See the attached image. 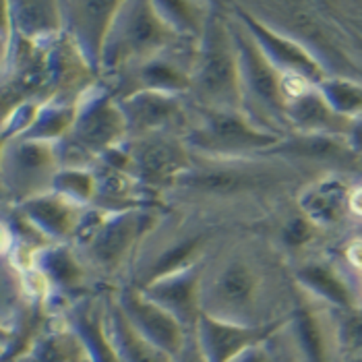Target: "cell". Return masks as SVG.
Here are the masks:
<instances>
[{
    "label": "cell",
    "instance_id": "41",
    "mask_svg": "<svg viewBox=\"0 0 362 362\" xmlns=\"http://www.w3.org/2000/svg\"><path fill=\"white\" fill-rule=\"evenodd\" d=\"M350 234H358V236H362V223H361V226H356V228H354V230H352Z\"/></svg>",
    "mask_w": 362,
    "mask_h": 362
},
{
    "label": "cell",
    "instance_id": "36",
    "mask_svg": "<svg viewBox=\"0 0 362 362\" xmlns=\"http://www.w3.org/2000/svg\"><path fill=\"white\" fill-rule=\"evenodd\" d=\"M281 325H284V323H281ZM281 325H279V327H281ZM279 327L274 332V334L269 335L267 339H265V344H267V348H269L272 358H274V362H298L296 361V356L292 354V350H290V346H288L286 337H284L281 332H279Z\"/></svg>",
    "mask_w": 362,
    "mask_h": 362
},
{
    "label": "cell",
    "instance_id": "38",
    "mask_svg": "<svg viewBox=\"0 0 362 362\" xmlns=\"http://www.w3.org/2000/svg\"><path fill=\"white\" fill-rule=\"evenodd\" d=\"M348 211H350V220H352V230L362 223V178L354 180L350 199H348Z\"/></svg>",
    "mask_w": 362,
    "mask_h": 362
},
{
    "label": "cell",
    "instance_id": "20",
    "mask_svg": "<svg viewBox=\"0 0 362 362\" xmlns=\"http://www.w3.org/2000/svg\"><path fill=\"white\" fill-rule=\"evenodd\" d=\"M114 298L120 305L122 313L131 321V325L139 332L147 341H151L156 348L166 352L168 356H176L180 348L185 346L189 334L166 308L156 305L151 298H147L141 290L133 286H122L114 290Z\"/></svg>",
    "mask_w": 362,
    "mask_h": 362
},
{
    "label": "cell",
    "instance_id": "26",
    "mask_svg": "<svg viewBox=\"0 0 362 362\" xmlns=\"http://www.w3.org/2000/svg\"><path fill=\"white\" fill-rule=\"evenodd\" d=\"M278 327L272 329H249L238 325H228L222 321L209 319L201 315L195 334L203 354L209 362H230L240 352L251 348L255 344L263 341L265 337L274 334Z\"/></svg>",
    "mask_w": 362,
    "mask_h": 362
},
{
    "label": "cell",
    "instance_id": "18",
    "mask_svg": "<svg viewBox=\"0 0 362 362\" xmlns=\"http://www.w3.org/2000/svg\"><path fill=\"white\" fill-rule=\"evenodd\" d=\"M127 118V139L153 135V133H176L185 135L191 118V102L187 95L139 91L124 100H118Z\"/></svg>",
    "mask_w": 362,
    "mask_h": 362
},
{
    "label": "cell",
    "instance_id": "21",
    "mask_svg": "<svg viewBox=\"0 0 362 362\" xmlns=\"http://www.w3.org/2000/svg\"><path fill=\"white\" fill-rule=\"evenodd\" d=\"M354 180L356 178L348 174H329L308 185L298 197L300 209L337 240L352 232L348 199Z\"/></svg>",
    "mask_w": 362,
    "mask_h": 362
},
{
    "label": "cell",
    "instance_id": "30",
    "mask_svg": "<svg viewBox=\"0 0 362 362\" xmlns=\"http://www.w3.org/2000/svg\"><path fill=\"white\" fill-rule=\"evenodd\" d=\"M160 15L182 40L197 44L209 23L214 2L203 0H153Z\"/></svg>",
    "mask_w": 362,
    "mask_h": 362
},
{
    "label": "cell",
    "instance_id": "6",
    "mask_svg": "<svg viewBox=\"0 0 362 362\" xmlns=\"http://www.w3.org/2000/svg\"><path fill=\"white\" fill-rule=\"evenodd\" d=\"M187 98L205 110L243 112L240 64L228 2L214 0L209 23L197 42L193 87Z\"/></svg>",
    "mask_w": 362,
    "mask_h": 362
},
{
    "label": "cell",
    "instance_id": "22",
    "mask_svg": "<svg viewBox=\"0 0 362 362\" xmlns=\"http://www.w3.org/2000/svg\"><path fill=\"white\" fill-rule=\"evenodd\" d=\"M17 209L35 230H40L54 245H71L77 236L85 216L91 207H83L54 191L42 197H35Z\"/></svg>",
    "mask_w": 362,
    "mask_h": 362
},
{
    "label": "cell",
    "instance_id": "5",
    "mask_svg": "<svg viewBox=\"0 0 362 362\" xmlns=\"http://www.w3.org/2000/svg\"><path fill=\"white\" fill-rule=\"evenodd\" d=\"M166 207H141L108 214L91 207L73 238L77 251L98 292L118 290L129 276L143 238L160 222Z\"/></svg>",
    "mask_w": 362,
    "mask_h": 362
},
{
    "label": "cell",
    "instance_id": "37",
    "mask_svg": "<svg viewBox=\"0 0 362 362\" xmlns=\"http://www.w3.org/2000/svg\"><path fill=\"white\" fill-rule=\"evenodd\" d=\"M172 362H209L207 356L203 354V350H201V344L197 339L195 332L189 334L185 346L180 348V352L176 356H172Z\"/></svg>",
    "mask_w": 362,
    "mask_h": 362
},
{
    "label": "cell",
    "instance_id": "1",
    "mask_svg": "<svg viewBox=\"0 0 362 362\" xmlns=\"http://www.w3.org/2000/svg\"><path fill=\"white\" fill-rule=\"evenodd\" d=\"M294 261L259 228L230 232L203 263L201 313L249 329H272L298 307Z\"/></svg>",
    "mask_w": 362,
    "mask_h": 362
},
{
    "label": "cell",
    "instance_id": "27",
    "mask_svg": "<svg viewBox=\"0 0 362 362\" xmlns=\"http://www.w3.org/2000/svg\"><path fill=\"white\" fill-rule=\"evenodd\" d=\"M2 4L8 13L15 33L29 42L50 46L64 31L60 2L15 0V2H2Z\"/></svg>",
    "mask_w": 362,
    "mask_h": 362
},
{
    "label": "cell",
    "instance_id": "31",
    "mask_svg": "<svg viewBox=\"0 0 362 362\" xmlns=\"http://www.w3.org/2000/svg\"><path fill=\"white\" fill-rule=\"evenodd\" d=\"M79 112V104L69 102H46L37 114L35 122L29 127V131L21 139L44 141V143H60L69 135V131L75 124Z\"/></svg>",
    "mask_w": 362,
    "mask_h": 362
},
{
    "label": "cell",
    "instance_id": "2",
    "mask_svg": "<svg viewBox=\"0 0 362 362\" xmlns=\"http://www.w3.org/2000/svg\"><path fill=\"white\" fill-rule=\"evenodd\" d=\"M195 158L174 187L164 195V207H195L222 216L236 226L257 228L281 205L323 178L278 156L249 158Z\"/></svg>",
    "mask_w": 362,
    "mask_h": 362
},
{
    "label": "cell",
    "instance_id": "32",
    "mask_svg": "<svg viewBox=\"0 0 362 362\" xmlns=\"http://www.w3.org/2000/svg\"><path fill=\"white\" fill-rule=\"evenodd\" d=\"M52 191L83 207H93V199H95L93 170L91 168H60V172L56 174Z\"/></svg>",
    "mask_w": 362,
    "mask_h": 362
},
{
    "label": "cell",
    "instance_id": "14",
    "mask_svg": "<svg viewBox=\"0 0 362 362\" xmlns=\"http://www.w3.org/2000/svg\"><path fill=\"white\" fill-rule=\"evenodd\" d=\"M197 44H185L170 52L145 60L143 64L108 81L116 100H124L139 91H158L189 95L193 87V62ZM106 83V81H104Z\"/></svg>",
    "mask_w": 362,
    "mask_h": 362
},
{
    "label": "cell",
    "instance_id": "23",
    "mask_svg": "<svg viewBox=\"0 0 362 362\" xmlns=\"http://www.w3.org/2000/svg\"><path fill=\"white\" fill-rule=\"evenodd\" d=\"M228 4L243 19V23L249 28V31L255 35V40L259 42V46L263 48V52L284 75L300 77V79H305L313 85H321L323 81H327V75L321 71V66L296 42L279 35L269 28H265L263 23H259L257 19H252L251 15L247 11H243L234 0H230Z\"/></svg>",
    "mask_w": 362,
    "mask_h": 362
},
{
    "label": "cell",
    "instance_id": "3",
    "mask_svg": "<svg viewBox=\"0 0 362 362\" xmlns=\"http://www.w3.org/2000/svg\"><path fill=\"white\" fill-rule=\"evenodd\" d=\"M296 42L327 79L362 85V0H234Z\"/></svg>",
    "mask_w": 362,
    "mask_h": 362
},
{
    "label": "cell",
    "instance_id": "8",
    "mask_svg": "<svg viewBox=\"0 0 362 362\" xmlns=\"http://www.w3.org/2000/svg\"><path fill=\"white\" fill-rule=\"evenodd\" d=\"M230 17L240 64L243 114L257 129L284 139L292 135V124L288 116L290 102L284 87V73L267 58L255 35L232 8Z\"/></svg>",
    "mask_w": 362,
    "mask_h": 362
},
{
    "label": "cell",
    "instance_id": "15",
    "mask_svg": "<svg viewBox=\"0 0 362 362\" xmlns=\"http://www.w3.org/2000/svg\"><path fill=\"white\" fill-rule=\"evenodd\" d=\"M265 153L278 156L281 160L307 168L321 176L348 174L356 180L362 178V158L350 147L348 137L292 133L279 139L278 145H274Z\"/></svg>",
    "mask_w": 362,
    "mask_h": 362
},
{
    "label": "cell",
    "instance_id": "10",
    "mask_svg": "<svg viewBox=\"0 0 362 362\" xmlns=\"http://www.w3.org/2000/svg\"><path fill=\"white\" fill-rule=\"evenodd\" d=\"M197 158H249L278 145V135L257 129L243 112L205 110L191 104L189 127L182 135Z\"/></svg>",
    "mask_w": 362,
    "mask_h": 362
},
{
    "label": "cell",
    "instance_id": "19",
    "mask_svg": "<svg viewBox=\"0 0 362 362\" xmlns=\"http://www.w3.org/2000/svg\"><path fill=\"white\" fill-rule=\"evenodd\" d=\"M91 170L95 176L93 207L108 211V214L141 209V207H164L162 199L149 193L133 176L120 147L112 149L110 153L100 158Z\"/></svg>",
    "mask_w": 362,
    "mask_h": 362
},
{
    "label": "cell",
    "instance_id": "25",
    "mask_svg": "<svg viewBox=\"0 0 362 362\" xmlns=\"http://www.w3.org/2000/svg\"><path fill=\"white\" fill-rule=\"evenodd\" d=\"M201 274L203 265L195 269L170 276L141 290L156 305L166 308L168 313L187 329L195 332L201 319Z\"/></svg>",
    "mask_w": 362,
    "mask_h": 362
},
{
    "label": "cell",
    "instance_id": "35",
    "mask_svg": "<svg viewBox=\"0 0 362 362\" xmlns=\"http://www.w3.org/2000/svg\"><path fill=\"white\" fill-rule=\"evenodd\" d=\"M335 252L354 276H362V236L348 234L337 243Z\"/></svg>",
    "mask_w": 362,
    "mask_h": 362
},
{
    "label": "cell",
    "instance_id": "9",
    "mask_svg": "<svg viewBox=\"0 0 362 362\" xmlns=\"http://www.w3.org/2000/svg\"><path fill=\"white\" fill-rule=\"evenodd\" d=\"M129 135L127 118L110 85L102 79L79 100L73 129L56 143L62 168H93V164L120 147Z\"/></svg>",
    "mask_w": 362,
    "mask_h": 362
},
{
    "label": "cell",
    "instance_id": "34",
    "mask_svg": "<svg viewBox=\"0 0 362 362\" xmlns=\"http://www.w3.org/2000/svg\"><path fill=\"white\" fill-rule=\"evenodd\" d=\"M337 332L344 362L362 358V307L337 310Z\"/></svg>",
    "mask_w": 362,
    "mask_h": 362
},
{
    "label": "cell",
    "instance_id": "40",
    "mask_svg": "<svg viewBox=\"0 0 362 362\" xmlns=\"http://www.w3.org/2000/svg\"><path fill=\"white\" fill-rule=\"evenodd\" d=\"M348 143H350V147L362 158V116H358V118L354 120L352 131H350V135H348Z\"/></svg>",
    "mask_w": 362,
    "mask_h": 362
},
{
    "label": "cell",
    "instance_id": "17",
    "mask_svg": "<svg viewBox=\"0 0 362 362\" xmlns=\"http://www.w3.org/2000/svg\"><path fill=\"white\" fill-rule=\"evenodd\" d=\"M122 0H79L60 2L64 35L77 46L87 64L100 75L102 56L106 40L110 35L112 23Z\"/></svg>",
    "mask_w": 362,
    "mask_h": 362
},
{
    "label": "cell",
    "instance_id": "16",
    "mask_svg": "<svg viewBox=\"0 0 362 362\" xmlns=\"http://www.w3.org/2000/svg\"><path fill=\"white\" fill-rule=\"evenodd\" d=\"M294 274L305 292L329 307L337 310L362 307L356 276L341 263L335 247L294 261Z\"/></svg>",
    "mask_w": 362,
    "mask_h": 362
},
{
    "label": "cell",
    "instance_id": "39",
    "mask_svg": "<svg viewBox=\"0 0 362 362\" xmlns=\"http://www.w3.org/2000/svg\"><path fill=\"white\" fill-rule=\"evenodd\" d=\"M265 339H267V337H265ZM265 339L259 341V344H255L251 348H247L245 352H240L236 358H232L230 362H274L272 354H269V348H267V344H265Z\"/></svg>",
    "mask_w": 362,
    "mask_h": 362
},
{
    "label": "cell",
    "instance_id": "24",
    "mask_svg": "<svg viewBox=\"0 0 362 362\" xmlns=\"http://www.w3.org/2000/svg\"><path fill=\"white\" fill-rule=\"evenodd\" d=\"M290 124L292 133L303 135H335L348 137L354 120L344 116L334 108V104L325 98L319 85H308L290 98Z\"/></svg>",
    "mask_w": 362,
    "mask_h": 362
},
{
    "label": "cell",
    "instance_id": "33",
    "mask_svg": "<svg viewBox=\"0 0 362 362\" xmlns=\"http://www.w3.org/2000/svg\"><path fill=\"white\" fill-rule=\"evenodd\" d=\"M319 89L334 104L335 110L341 112L344 116H348L352 120L362 116V85L327 79L319 85Z\"/></svg>",
    "mask_w": 362,
    "mask_h": 362
},
{
    "label": "cell",
    "instance_id": "11",
    "mask_svg": "<svg viewBox=\"0 0 362 362\" xmlns=\"http://www.w3.org/2000/svg\"><path fill=\"white\" fill-rule=\"evenodd\" d=\"M60 168L54 143L29 139L2 143V207H17L50 193Z\"/></svg>",
    "mask_w": 362,
    "mask_h": 362
},
{
    "label": "cell",
    "instance_id": "4",
    "mask_svg": "<svg viewBox=\"0 0 362 362\" xmlns=\"http://www.w3.org/2000/svg\"><path fill=\"white\" fill-rule=\"evenodd\" d=\"M238 228L243 226L203 209L166 207L160 222L143 238L122 286L145 290L160 279L195 269Z\"/></svg>",
    "mask_w": 362,
    "mask_h": 362
},
{
    "label": "cell",
    "instance_id": "42",
    "mask_svg": "<svg viewBox=\"0 0 362 362\" xmlns=\"http://www.w3.org/2000/svg\"><path fill=\"white\" fill-rule=\"evenodd\" d=\"M85 362H89V361H87V356H85Z\"/></svg>",
    "mask_w": 362,
    "mask_h": 362
},
{
    "label": "cell",
    "instance_id": "29",
    "mask_svg": "<svg viewBox=\"0 0 362 362\" xmlns=\"http://www.w3.org/2000/svg\"><path fill=\"white\" fill-rule=\"evenodd\" d=\"M15 362H85V350L69 323L50 315Z\"/></svg>",
    "mask_w": 362,
    "mask_h": 362
},
{
    "label": "cell",
    "instance_id": "28",
    "mask_svg": "<svg viewBox=\"0 0 362 362\" xmlns=\"http://www.w3.org/2000/svg\"><path fill=\"white\" fill-rule=\"evenodd\" d=\"M106 332L118 362H172V356L147 341L131 325L114 298V290L106 292Z\"/></svg>",
    "mask_w": 362,
    "mask_h": 362
},
{
    "label": "cell",
    "instance_id": "12",
    "mask_svg": "<svg viewBox=\"0 0 362 362\" xmlns=\"http://www.w3.org/2000/svg\"><path fill=\"white\" fill-rule=\"evenodd\" d=\"M127 158V166L141 185L164 199L174 182L193 168V151L187 147L182 135L176 133H153L127 139L120 145ZM164 203V201H162Z\"/></svg>",
    "mask_w": 362,
    "mask_h": 362
},
{
    "label": "cell",
    "instance_id": "7",
    "mask_svg": "<svg viewBox=\"0 0 362 362\" xmlns=\"http://www.w3.org/2000/svg\"><path fill=\"white\" fill-rule=\"evenodd\" d=\"M185 44L191 42L168 25L153 0H122L106 40L100 79L108 83L145 60Z\"/></svg>",
    "mask_w": 362,
    "mask_h": 362
},
{
    "label": "cell",
    "instance_id": "13",
    "mask_svg": "<svg viewBox=\"0 0 362 362\" xmlns=\"http://www.w3.org/2000/svg\"><path fill=\"white\" fill-rule=\"evenodd\" d=\"M298 362H344L337 308L303 290L298 307L279 327Z\"/></svg>",
    "mask_w": 362,
    "mask_h": 362
}]
</instances>
